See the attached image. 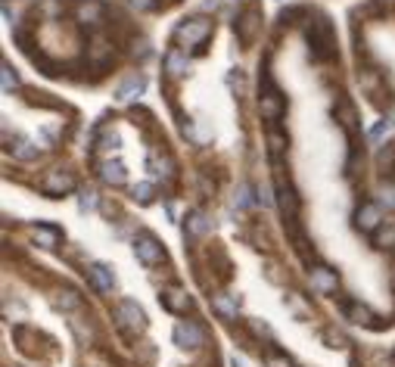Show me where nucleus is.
Here are the masks:
<instances>
[{"label":"nucleus","instance_id":"nucleus-1","mask_svg":"<svg viewBox=\"0 0 395 367\" xmlns=\"http://www.w3.org/2000/svg\"><path fill=\"white\" fill-rule=\"evenodd\" d=\"M212 34V19L206 16H193V19H184L181 25L175 28V41L178 44H187V47H203V41Z\"/></svg>","mask_w":395,"mask_h":367},{"label":"nucleus","instance_id":"nucleus-18","mask_svg":"<svg viewBox=\"0 0 395 367\" xmlns=\"http://www.w3.org/2000/svg\"><path fill=\"white\" fill-rule=\"evenodd\" d=\"M333 112H336V121L346 128V134H352V138H355V134H358V112H355V106H352L349 100H340Z\"/></svg>","mask_w":395,"mask_h":367},{"label":"nucleus","instance_id":"nucleus-35","mask_svg":"<svg viewBox=\"0 0 395 367\" xmlns=\"http://www.w3.org/2000/svg\"><path fill=\"white\" fill-rule=\"evenodd\" d=\"M78 208H81V212H91V208H97V193H93V190H84L81 196H78Z\"/></svg>","mask_w":395,"mask_h":367},{"label":"nucleus","instance_id":"nucleus-3","mask_svg":"<svg viewBox=\"0 0 395 367\" xmlns=\"http://www.w3.org/2000/svg\"><path fill=\"white\" fill-rule=\"evenodd\" d=\"M116 323L125 333H140L147 327V314H143V308L134 299H121L116 305Z\"/></svg>","mask_w":395,"mask_h":367},{"label":"nucleus","instance_id":"nucleus-5","mask_svg":"<svg viewBox=\"0 0 395 367\" xmlns=\"http://www.w3.org/2000/svg\"><path fill=\"white\" fill-rule=\"evenodd\" d=\"M134 255H138L147 268H153V265H162L165 249H162V243L156 240V236L140 234V236H134Z\"/></svg>","mask_w":395,"mask_h":367},{"label":"nucleus","instance_id":"nucleus-21","mask_svg":"<svg viewBox=\"0 0 395 367\" xmlns=\"http://www.w3.org/2000/svg\"><path fill=\"white\" fill-rule=\"evenodd\" d=\"M10 153H13V159H19V162H32V159H38V143L16 138L10 143Z\"/></svg>","mask_w":395,"mask_h":367},{"label":"nucleus","instance_id":"nucleus-40","mask_svg":"<svg viewBox=\"0 0 395 367\" xmlns=\"http://www.w3.org/2000/svg\"><path fill=\"white\" fill-rule=\"evenodd\" d=\"M131 6H138V10H156L159 0H131Z\"/></svg>","mask_w":395,"mask_h":367},{"label":"nucleus","instance_id":"nucleus-19","mask_svg":"<svg viewBox=\"0 0 395 367\" xmlns=\"http://www.w3.org/2000/svg\"><path fill=\"white\" fill-rule=\"evenodd\" d=\"M32 240H34V246H41V249H56L60 246V230L50 227V225H38V227H32Z\"/></svg>","mask_w":395,"mask_h":367},{"label":"nucleus","instance_id":"nucleus-31","mask_svg":"<svg viewBox=\"0 0 395 367\" xmlns=\"http://www.w3.org/2000/svg\"><path fill=\"white\" fill-rule=\"evenodd\" d=\"M253 203H255L253 190H249L246 184H240V187H236V193H234V206H236V208H249Z\"/></svg>","mask_w":395,"mask_h":367},{"label":"nucleus","instance_id":"nucleus-42","mask_svg":"<svg viewBox=\"0 0 395 367\" xmlns=\"http://www.w3.org/2000/svg\"><path fill=\"white\" fill-rule=\"evenodd\" d=\"M383 203L389 206V208L395 206V187H392V190H386V193H383Z\"/></svg>","mask_w":395,"mask_h":367},{"label":"nucleus","instance_id":"nucleus-17","mask_svg":"<svg viewBox=\"0 0 395 367\" xmlns=\"http://www.w3.org/2000/svg\"><path fill=\"white\" fill-rule=\"evenodd\" d=\"M143 88H147V78L140 75V72H131V75L125 78V81L116 88V97L119 100H134V97H140Z\"/></svg>","mask_w":395,"mask_h":367},{"label":"nucleus","instance_id":"nucleus-10","mask_svg":"<svg viewBox=\"0 0 395 367\" xmlns=\"http://www.w3.org/2000/svg\"><path fill=\"white\" fill-rule=\"evenodd\" d=\"M355 225L364 230V234H373V230L383 227V212H380L377 203H361L355 208Z\"/></svg>","mask_w":395,"mask_h":367},{"label":"nucleus","instance_id":"nucleus-12","mask_svg":"<svg viewBox=\"0 0 395 367\" xmlns=\"http://www.w3.org/2000/svg\"><path fill=\"white\" fill-rule=\"evenodd\" d=\"M88 280L93 283V290L97 293H112L116 290V274H112V268L109 265H91L88 268Z\"/></svg>","mask_w":395,"mask_h":367},{"label":"nucleus","instance_id":"nucleus-32","mask_svg":"<svg viewBox=\"0 0 395 367\" xmlns=\"http://www.w3.org/2000/svg\"><path fill=\"white\" fill-rule=\"evenodd\" d=\"M389 131H392V121H389V119H380L377 125H373L370 131H368V138H370L373 143H380V140H383V138H386V134H389Z\"/></svg>","mask_w":395,"mask_h":367},{"label":"nucleus","instance_id":"nucleus-2","mask_svg":"<svg viewBox=\"0 0 395 367\" xmlns=\"http://www.w3.org/2000/svg\"><path fill=\"white\" fill-rule=\"evenodd\" d=\"M305 38H308V44H312L318 60L333 56V25H330L327 19H312V25H305Z\"/></svg>","mask_w":395,"mask_h":367},{"label":"nucleus","instance_id":"nucleus-38","mask_svg":"<svg viewBox=\"0 0 395 367\" xmlns=\"http://www.w3.org/2000/svg\"><path fill=\"white\" fill-rule=\"evenodd\" d=\"M249 327H253V333H255V336H268V340H271V327H268L265 321L253 318V321H249Z\"/></svg>","mask_w":395,"mask_h":367},{"label":"nucleus","instance_id":"nucleus-6","mask_svg":"<svg viewBox=\"0 0 395 367\" xmlns=\"http://www.w3.org/2000/svg\"><path fill=\"white\" fill-rule=\"evenodd\" d=\"M308 286H312V293H318V296H333L336 286H340V274H336L333 268H327V265H318V268H312V274H308Z\"/></svg>","mask_w":395,"mask_h":367},{"label":"nucleus","instance_id":"nucleus-36","mask_svg":"<svg viewBox=\"0 0 395 367\" xmlns=\"http://www.w3.org/2000/svg\"><path fill=\"white\" fill-rule=\"evenodd\" d=\"M181 134L187 140H193V143H203V138H199V131H196V125H193V121H181Z\"/></svg>","mask_w":395,"mask_h":367},{"label":"nucleus","instance_id":"nucleus-41","mask_svg":"<svg viewBox=\"0 0 395 367\" xmlns=\"http://www.w3.org/2000/svg\"><path fill=\"white\" fill-rule=\"evenodd\" d=\"M255 203H262V206H271V196H268V187H265V190H258V193H255Z\"/></svg>","mask_w":395,"mask_h":367},{"label":"nucleus","instance_id":"nucleus-7","mask_svg":"<svg viewBox=\"0 0 395 367\" xmlns=\"http://www.w3.org/2000/svg\"><path fill=\"white\" fill-rule=\"evenodd\" d=\"M175 342L178 345H184V349H199V345L206 342V330L199 327L196 321H181V323H175Z\"/></svg>","mask_w":395,"mask_h":367},{"label":"nucleus","instance_id":"nucleus-26","mask_svg":"<svg viewBox=\"0 0 395 367\" xmlns=\"http://www.w3.org/2000/svg\"><path fill=\"white\" fill-rule=\"evenodd\" d=\"M53 305L62 308V312H78V308H81V296H78L75 290H62L53 296Z\"/></svg>","mask_w":395,"mask_h":367},{"label":"nucleus","instance_id":"nucleus-25","mask_svg":"<svg viewBox=\"0 0 395 367\" xmlns=\"http://www.w3.org/2000/svg\"><path fill=\"white\" fill-rule=\"evenodd\" d=\"M162 66H165L168 75H184V72H187V56L181 53V50H168Z\"/></svg>","mask_w":395,"mask_h":367},{"label":"nucleus","instance_id":"nucleus-34","mask_svg":"<svg viewBox=\"0 0 395 367\" xmlns=\"http://www.w3.org/2000/svg\"><path fill=\"white\" fill-rule=\"evenodd\" d=\"M72 330H75V333H78V340H81V342L93 340V327H91V323H88V327H84V323L78 321V318H72Z\"/></svg>","mask_w":395,"mask_h":367},{"label":"nucleus","instance_id":"nucleus-43","mask_svg":"<svg viewBox=\"0 0 395 367\" xmlns=\"http://www.w3.org/2000/svg\"><path fill=\"white\" fill-rule=\"evenodd\" d=\"M386 119H389V121H395V100H392L389 106H386Z\"/></svg>","mask_w":395,"mask_h":367},{"label":"nucleus","instance_id":"nucleus-24","mask_svg":"<svg viewBox=\"0 0 395 367\" xmlns=\"http://www.w3.org/2000/svg\"><path fill=\"white\" fill-rule=\"evenodd\" d=\"M268 149H271V156H274V159H280V153L286 149V134L277 128V121H271V125H268Z\"/></svg>","mask_w":395,"mask_h":367},{"label":"nucleus","instance_id":"nucleus-20","mask_svg":"<svg viewBox=\"0 0 395 367\" xmlns=\"http://www.w3.org/2000/svg\"><path fill=\"white\" fill-rule=\"evenodd\" d=\"M88 60L93 66H106L112 60V44L106 38H93V44L88 47Z\"/></svg>","mask_w":395,"mask_h":367},{"label":"nucleus","instance_id":"nucleus-39","mask_svg":"<svg viewBox=\"0 0 395 367\" xmlns=\"http://www.w3.org/2000/svg\"><path fill=\"white\" fill-rule=\"evenodd\" d=\"M392 162H395V149H386V153H380V168H383V171H389Z\"/></svg>","mask_w":395,"mask_h":367},{"label":"nucleus","instance_id":"nucleus-27","mask_svg":"<svg viewBox=\"0 0 395 367\" xmlns=\"http://www.w3.org/2000/svg\"><path fill=\"white\" fill-rule=\"evenodd\" d=\"M131 196H134V203L147 206V203H153V199H156V187L149 181H140V184L131 187Z\"/></svg>","mask_w":395,"mask_h":367},{"label":"nucleus","instance_id":"nucleus-14","mask_svg":"<svg viewBox=\"0 0 395 367\" xmlns=\"http://www.w3.org/2000/svg\"><path fill=\"white\" fill-rule=\"evenodd\" d=\"M236 308H240V296H236V293H218V296H212V312L218 314V318L234 321Z\"/></svg>","mask_w":395,"mask_h":367},{"label":"nucleus","instance_id":"nucleus-9","mask_svg":"<svg viewBox=\"0 0 395 367\" xmlns=\"http://www.w3.org/2000/svg\"><path fill=\"white\" fill-rule=\"evenodd\" d=\"M75 19L81 25H100L106 19V6L100 0H75Z\"/></svg>","mask_w":395,"mask_h":367},{"label":"nucleus","instance_id":"nucleus-11","mask_svg":"<svg viewBox=\"0 0 395 367\" xmlns=\"http://www.w3.org/2000/svg\"><path fill=\"white\" fill-rule=\"evenodd\" d=\"M258 25H262V16H258V10H255V6H249L246 13H240V16L234 19V28H236V34H240V41H243V44H249V41L255 38Z\"/></svg>","mask_w":395,"mask_h":367},{"label":"nucleus","instance_id":"nucleus-30","mask_svg":"<svg viewBox=\"0 0 395 367\" xmlns=\"http://www.w3.org/2000/svg\"><path fill=\"white\" fill-rule=\"evenodd\" d=\"M0 81H4V91L6 93H13V91L19 88V75L13 72V66H6V62L0 66Z\"/></svg>","mask_w":395,"mask_h":367},{"label":"nucleus","instance_id":"nucleus-13","mask_svg":"<svg viewBox=\"0 0 395 367\" xmlns=\"http://www.w3.org/2000/svg\"><path fill=\"white\" fill-rule=\"evenodd\" d=\"M340 314L352 323H364V327H377V321H373V312L368 305H361V302H342L340 305Z\"/></svg>","mask_w":395,"mask_h":367},{"label":"nucleus","instance_id":"nucleus-28","mask_svg":"<svg viewBox=\"0 0 395 367\" xmlns=\"http://www.w3.org/2000/svg\"><path fill=\"white\" fill-rule=\"evenodd\" d=\"M286 308H290L296 318H308V314H312V308H308V302L302 299V293H286Z\"/></svg>","mask_w":395,"mask_h":367},{"label":"nucleus","instance_id":"nucleus-44","mask_svg":"<svg viewBox=\"0 0 395 367\" xmlns=\"http://www.w3.org/2000/svg\"><path fill=\"white\" fill-rule=\"evenodd\" d=\"M231 367H246V364H243L240 358H231Z\"/></svg>","mask_w":395,"mask_h":367},{"label":"nucleus","instance_id":"nucleus-15","mask_svg":"<svg viewBox=\"0 0 395 367\" xmlns=\"http://www.w3.org/2000/svg\"><path fill=\"white\" fill-rule=\"evenodd\" d=\"M162 305L168 308V312H175V314H187L193 308V302H190V296H187L181 286H171V290L162 293Z\"/></svg>","mask_w":395,"mask_h":367},{"label":"nucleus","instance_id":"nucleus-33","mask_svg":"<svg viewBox=\"0 0 395 367\" xmlns=\"http://www.w3.org/2000/svg\"><path fill=\"white\" fill-rule=\"evenodd\" d=\"M324 340H327L330 349H346L349 345V340L340 333V330H324Z\"/></svg>","mask_w":395,"mask_h":367},{"label":"nucleus","instance_id":"nucleus-37","mask_svg":"<svg viewBox=\"0 0 395 367\" xmlns=\"http://www.w3.org/2000/svg\"><path fill=\"white\" fill-rule=\"evenodd\" d=\"M265 367H290V358H286V355H277V352H271V355L265 358Z\"/></svg>","mask_w":395,"mask_h":367},{"label":"nucleus","instance_id":"nucleus-29","mask_svg":"<svg viewBox=\"0 0 395 367\" xmlns=\"http://www.w3.org/2000/svg\"><path fill=\"white\" fill-rule=\"evenodd\" d=\"M373 246L377 249H395V225L380 227L377 236H373Z\"/></svg>","mask_w":395,"mask_h":367},{"label":"nucleus","instance_id":"nucleus-8","mask_svg":"<svg viewBox=\"0 0 395 367\" xmlns=\"http://www.w3.org/2000/svg\"><path fill=\"white\" fill-rule=\"evenodd\" d=\"M41 187H44V193H50V196H66V193L75 190V178H72L69 171H62V168H53V171H47L44 175Z\"/></svg>","mask_w":395,"mask_h":367},{"label":"nucleus","instance_id":"nucleus-22","mask_svg":"<svg viewBox=\"0 0 395 367\" xmlns=\"http://www.w3.org/2000/svg\"><path fill=\"white\" fill-rule=\"evenodd\" d=\"M100 178H103L109 187H125L128 184V175H125V168H121L119 162H103L100 165Z\"/></svg>","mask_w":395,"mask_h":367},{"label":"nucleus","instance_id":"nucleus-16","mask_svg":"<svg viewBox=\"0 0 395 367\" xmlns=\"http://www.w3.org/2000/svg\"><path fill=\"white\" fill-rule=\"evenodd\" d=\"M149 171H153L156 178H162L165 184L175 178V162L168 159V153H162V149H153L149 153Z\"/></svg>","mask_w":395,"mask_h":367},{"label":"nucleus","instance_id":"nucleus-4","mask_svg":"<svg viewBox=\"0 0 395 367\" xmlns=\"http://www.w3.org/2000/svg\"><path fill=\"white\" fill-rule=\"evenodd\" d=\"M265 93H262V100H258V109H262V119H268V121H277L280 115H283L286 109V103H283V97H280V91L274 88V81H271L268 75H265Z\"/></svg>","mask_w":395,"mask_h":367},{"label":"nucleus","instance_id":"nucleus-23","mask_svg":"<svg viewBox=\"0 0 395 367\" xmlns=\"http://www.w3.org/2000/svg\"><path fill=\"white\" fill-rule=\"evenodd\" d=\"M187 236H190V240H196V236H206V234H209V230H212V221L209 218H206V215L203 212H193L190 215V218H187Z\"/></svg>","mask_w":395,"mask_h":367}]
</instances>
